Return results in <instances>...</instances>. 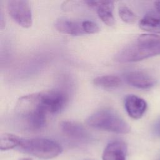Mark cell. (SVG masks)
Returning <instances> with one entry per match:
<instances>
[{"instance_id":"cell-1","label":"cell","mask_w":160,"mask_h":160,"mask_svg":"<svg viewBox=\"0 0 160 160\" xmlns=\"http://www.w3.org/2000/svg\"><path fill=\"white\" fill-rule=\"evenodd\" d=\"M15 112L29 129L36 131L43 128L48 113L43 103L42 92L21 97L16 104Z\"/></svg>"},{"instance_id":"cell-2","label":"cell","mask_w":160,"mask_h":160,"mask_svg":"<svg viewBox=\"0 0 160 160\" xmlns=\"http://www.w3.org/2000/svg\"><path fill=\"white\" fill-rule=\"evenodd\" d=\"M160 54V36L143 34L136 40L123 48L114 56L118 62L125 63L141 61Z\"/></svg>"},{"instance_id":"cell-3","label":"cell","mask_w":160,"mask_h":160,"mask_svg":"<svg viewBox=\"0 0 160 160\" xmlns=\"http://www.w3.org/2000/svg\"><path fill=\"white\" fill-rule=\"evenodd\" d=\"M86 124L92 128L117 134H127L131 131L129 124L119 114L108 109L99 110L90 115Z\"/></svg>"},{"instance_id":"cell-4","label":"cell","mask_w":160,"mask_h":160,"mask_svg":"<svg viewBox=\"0 0 160 160\" xmlns=\"http://www.w3.org/2000/svg\"><path fill=\"white\" fill-rule=\"evenodd\" d=\"M18 148L22 152L42 159L56 158L62 151L61 146L57 142L42 138H21Z\"/></svg>"},{"instance_id":"cell-5","label":"cell","mask_w":160,"mask_h":160,"mask_svg":"<svg viewBox=\"0 0 160 160\" xmlns=\"http://www.w3.org/2000/svg\"><path fill=\"white\" fill-rule=\"evenodd\" d=\"M7 9L10 16L21 26H31L32 12L29 2L24 0H10L7 2Z\"/></svg>"},{"instance_id":"cell-6","label":"cell","mask_w":160,"mask_h":160,"mask_svg":"<svg viewBox=\"0 0 160 160\" xmlns=\"http://www.w3.org/2000/svg\"><path fill=\"white\" fill-rule=\"evenodd\" d=\"M42 100L48 114H56L65 106L67 96L61 91L51 90L42 92Z\"/></svg>"},{"instance_id":"cell-7","label":"cell","mask_w":160,"mask_h":160,"mask_svg":"<svg viewBox=\"0 0 160 160\" xmlns=\"http://www.w3.org/2000/svg\"><path fill=\"white\" fill-rule=\"evenodd\" d=\"M89 7L96 9L101 21L109 26L114 24L115 19L113 16L114 2L111 1H88L85 2Z\"/></svg>"},{"instance_id":"cell-8","label":"cell","mask_w":160,"mask_h":160,"mask_svg":"<svg viewBox=\"0 0 160 160\" xmlns=\"http://www.w3.org/2000/svg\"><path fill=\"white\" fill-rule=\"evenodd\" d=\"M127 83L139 89H149L156 84V80L148 74L139 71H128L124 74Z\"/></svg>"},{"instance_id":"cell-9","label":"cell","mask_w":160,"mask_h":160,"mask_svg":"<svg viewBox=\"0 0 160 160\" xmlns=\"http://www.w3.org/2000/svg\"><path fill=\"white\" fill-rule=\"evenodd\" d=\"M59 125L62 133L69 138L79 141H85L90 138L89 132L83 126L76 122L63 121Z\"/></svg>"},{"instance_id":"cell-10","label":"cell","mask_w":160,"mask_h":160,"mask_svg":"<svg viewBox=\"0 0 160 160\" xmlns=\"http://www.w3.org/2000/svg\"><path fill=\"white\" fill-rule=\"evenodd\" d=\"M124 107L131 118L138 119L146 112L147 103L143 99L134 94H129L124 99Z\"/></svg>"},{"instance_id":"cell-11","label":"cell","mask_w":160,"mask_h":160,"mask_svg":"<svg viewBox=\"0 0 160 160\" xmlns=\"http://www.w3.org/2000/svg\"><path fill=\"white\" fill-rule=\"evenodd\" d=\"M54 27L58 31L66 34L72 36L85 34L82 27V21H79L66 18H60L55 21Z\"/></svg>"},{"instance_id":"cell-12","label":"cell","mask_w":160,"mask_h":160,"mask_svg":"<svg viewBox=\"0 0 160 160\" xmlns=\"http://www.w3.org/2000/svg\"><path fill=\"white\" fill-rule=\"evenodd\" d=\"M127 146L120 141L109 142L104 148L102 155V160H126Z\"/></svg>"},{"instance_id":"cell-13","label":"cell","mask_w":160,"mask_h":160,"mask_svg":"<svg viewBox=\"0 0 160 160\" xmlns=\"http://www.w3.org/2000/svg\"><path fill=\"white\" fill-rule=\"evenodd\" d=\"M141 29L156 34H160V18L152 15H146L139 21Z\"/></svg>"},{"instance_id":"cell-14","label":"cell","mask_w":160,"mask_h":160,"mask_svg":"<svg viewBox=\"0 0 160 160\" xmlns=\"http://www.w3.org/2000/svg\"><path fill=\"white\" fill-rule=\"evenodd\" d=\"M93 83L98 86L104 88H116L119 87L122 81L119 77L113 75H104L94 79Z\"/></svg>"},{"instance_id":"cell-15","label":"cell","mask_w":160,"mask_h":160,"mask_svg":"<svg viewBox=\"0 0 160 160\" xmlns=\"http://www.w3.org/2000/svg\"><path fill=\"white\" fill-rule=\"evenodd\" d=\"M21 138L10 133H3L0 136V149L7 151L18 148Z\"/></svg>"},{"instance_id":"cell-16","label":"cell","mask_w":160,"mask_h":160,"mask_svg":"<svg viewBox=\"0 0 160 160\" xmlns=\"http://www.w3.org/2000/svg\"><path fill=\"white\" fill-rule=\"evenodd\" d=\"M119 15L121 19L128 24H133L136 20V14L126 5L121 4L118 8Z\"/></svg>"},{"instance_id":"cell-17","label":"cell","mask_w":160,"mask_h":160,"mask_svg":"<svg viewBox=\"0 0 160 160\" xmlns=\"http://www.w3.org/2000/svg\"><path fill=\"white\" fill-rule=\"evenodd\" d=\"M82 27L85 34H95L99 31L98 24L91 20L82 21Z\"/></svg>"},{"instance_id":"cell-18","label":"cell","mask_w":160,"mask_h":160,"mask_svg":"<svg viewBox=\"0 0 160 160\" xmlns=\"http://www.w3.org/2000/svg\"><path fill=\"white\" fill-rule=\"evenodd\" d=\"M153 132L156 136L160 137V118L157 121V122L154 124Z\"/></svg>"},{"instance_id":"cell-19","label":"cell","mask_w":160,"mask_h":160,"mask_svg":"<svg viewBox=\"0 0 160 160\" xmlns=\"http://www.w3.org/2000/svg\"><path fill=\"white\" fill-rule=\"evenodd\" d=\"M154 6L156 11L160 14V1H156L154 4Z\"/></svg>"},{"instance_id":"cell-20","label":"cell","mask_w":160,"mask_h":160,"mask_svg":"<svg viewBox=\"0 0 160 160\" xmlns=\"http://www.w3.org/2000/svg\"><path fill=\"white\" fill-rule=\"evenodd\" d=\"M19 160H32L31 158H22Z\"/></svg>"}]
</instances>
